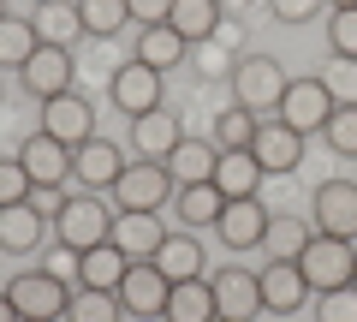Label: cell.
Returning a JSON list of instances; mask_svg holds the SVG:
<instances>
[{"instance_id":"20","label":"cell","mask_w":357,"mask_h":322,"mask_svg":"<svg viewBox=\"0 0 357 322\" xmlns=\"http://www.w3.org/2000/svg\"><path fill=\"white\" fill-rule=\"evenodd\" d=\"M215 161H220L215 138H178V149L167 155V173H173V185H208L215 180Z\"/></svg>"},{"instance_id":"2","label":"cell","mask_w":357,"mask_h":322,"mask_svg":"<svg viewBox=\"0 0 357 322\" xmlns=\"http://www.w3.org/2000/svg\"><path fill=\"white\" fill-rule=\"evenodd\" d=\"M54 239H60L66 251L107 245V239H114V209H107L96 191H72V197H66V209L54 215Z\"/></svg>"},{"instance_id":"29","label":"cell","mask_w":357,"mask_h":322,"mask_svg":"<svg viewBox=\"0 0 357 322\" xmlns=\"http://www.w3.org/2000/svg\"><path fill=\"white\" fill-rule=\"evenodd\" d=\"M155 269L167 281H203V251H197L191 233H167V245L155 251Z\"/></svg>"},{"instance_id":"24","label":"cell","mask_w":357,"mask_h":322,"mask_svg":"<svg viewBox=\"0 0 357 322\" xmlns=\"http://www.w3.org/2000/svg\"><path fill=\"white\" fill-rule=\"evenodd\" d=\"M126 269H131V263L119 257V245H114V239H107V245L77 251V286H96V293H119Z\"/></svg>"},{"instance_id":"17","label":"cell","mask_w":357,"mask_h":322,"mask_svg":"<svg viewBox=\"0 0 357 322\" xmlns=\"http://www.w3.org/2000/svg\"><path fill=\"white\" fill-rule=\"evenodd\" d=\"M18 161H24L30 185H72V149L60 138H48V131L18 143Z\"/></svg>"},{"instance_id":"33","label":"cell","mask_w":357,"mask_h":322,"mask_svg":"<svg viewBox=\"0 0 357 322\" xmlns=\"http://www.w3.org/2000/svg\"><path fill=\"white\" fill-rule=\"evenodd\" d=\"M30 24H36V36L54 42V48H72V42L84 36V24H77V6H60V0H48V6H42Z\"/></svg>"},{"instance_id":"28","label":"cell","mask_w":357,"mask_h":322,"mask_svg":"<svg viewBox=\"0 0 357 322\" xmlns=\"http://www.w3.org/2000/svg\"><path fill=\"white\" fill-rule=\"evenodd\" d=\"M173 209H178V221L197 233V227H215V221H220L227 197L215 191V180H208V185H178V191H173Z\"/></svg>"},{"instance_id":"49","label":"cell","mask_w":357,"mask_h":322,"mask_svg":"<svg viewBox=\"0 0 357 322\" xmlns=\"http://www.w3.org/2000/svg\"><path fill=\"white\" fill-rule=\"evenodd\" d=\"M215 322H220V316H215Z\"/></svg>"},{"instance_id":"43","label":"cell","mask_w":357,"mask_h":322,"mask_svg":"<svg viewBox=\"0 0 357 322\" xmlns=\"http://www.w3.org/2000/svg\"><path fill=\"white\" fill-rule=\"evenodd\" d=\"M333 6H357V0H328V13H333Z\"/></svg>"},{"instance_id":"13","label":"cell","mask_w":357,"mask_h":322,"mask_svg":"<svg viewBox=\"0 0 357 322\" xmlns=\"http://www.w3.org/2000/svg\"><path fill=\"white\" fill-rule=\"evenodd\" d=\"M167 275L155 269V263H131L126 281H119V305H126V316H143V322H161L167 310Z\"/></svg>"},{"instance_id":"39","label":"cell","mask_w":357,"mask_h":322,"mask_svg":"<svg viewBox=\"0 0 357 322\" xmlns=\"http://www.w3.org/2000/svg\"><path fill=\"white\" fill-rule=\"evenodd\" d=\"M321 84H328V90H333V102L357 108V60H333L328 72H321Z\"/></svg>"},{"instance_id":"8","label":"cell","mask_w":357,"mask_h":322,"mask_svg":"<svg viewBox=\"0 0 357 322\" xmlns=\"http://www.w3.org/2000/svg\"><path fill=\"white\" fill-rule=\"evenodd\" d=\"M208 286H215V316L220 322H250L256 310H262V275L238 269V263L215 269V275H208Z\"/></svg>"},{"instance_id":"40","label":"cell","mask_w":357,"mask_h":322,"mask_svg":"<svg viewBox=\"0 0 357 322\" xmlns=\"http://www.w3.org/2000/svg\"><path fill=\"white\" fill-rule=\"evenodd\" d=\"M328 0H268V13L280 18V24H304V18H316Z\"/></svg>"},{"instance_id":"22","label":"cell","mask_w":357,"mask_h":322,"mask_svg":"<svg viewBox=\"0 0 357 322\" xmlns=\"http://www.w3.org/2000/svg\"><path fill=\"white\" fill-rule=\"evenodd\" d=\"M54 221L36 215L30 203H13V209H0V251H18V257H30V251L48 239Z\"/></svg>"},{"instance_id":"47","label":"cell","mask_w":357,"mask_h":322,"mask_svg":"<svg viewBox=\"0 0 357 322\" xmlns=\"http://www.w3.org/2000/svg\"><path fill=\"white\" fill-rule=\"evenodd\" d=\"M351 286H357V275H351Z\"/></svg>"},{"instance_id":"7","label":"cell","mask_w":357,"mask_h":322,"mask_svg":"<svg viewBox=\"0 0 357 322\" xmlns=\"http://www.w3.org/2000/svg\"><path fill=\"white\" fill-rule=\"evenodd\" d=\"M114 245L126 263H155V251L167 245L161 209H114Z\"/></svg>"},{"instance_id":"10","label":"cell","mask_w":357,"mask_h":322,"mask_svg":"<svg viewBox=\"0 0 357 322\" xmlns=\"http://www.w3.org/2000/svg\"><path fill=\"white\" fill-rule=\"evenodd\" d=\"M310 215H316V233L357 245V180H328L310 203Z\"/></svg>"},{"instance_id":"16","label":"cell","mask_w":357,"mask_h":322,"mask_svg":"<svg viewBox=\"0 0 357 322\" xmlns=\"http://www.w3.org/2000/svg\"><path fill=\"white\" fill-rule=\"evenodd\" d=\"M250 155L262 161V173H292L304 161V131H292L286 119H262L250 138Z\"/></svg>"},{"instance_id":"25","label":"cell","mask_w":357,"mask_h":322,"mask_svg":"<svg viewBox=\"0 0 357 322\" xmlns=\"http://www.w3.org/2000/svg\"><path fill=\"white\" fill-rule=\"evenodd\" d=\"M220 18H227V13H220V0H173L167 24L197 48V42H215V36H220Z\"/></svg>"},{"instance_id":"32","label":"cell","mask_w":357,"mask_h":322,"mask_svg":"<svg viewBox=\"0 0 357 322\" xmlns=\"http://www.w3.org/2000/svg\"><path fill=\"white\" fill-rule=\"evenodd\" d=\"M60 322H126L119 293H96V286H72V305Z\"/></svg>"},{"instance_id":"1","label":"cell","mask_w":357,"mask_h":322,"mask_svg":"<svg viewBox=\"0 0 357 322\" xmlns=\"http://www.w3.org/2000/svg\"><path fill=\"white\" fill-rule=\"evenodd\" d=\"M286 66L274 60V54H244V60H232V108H244V114L256 119H274L280 114V96H286Z\"/></svg>"},{"instance_id":"3","label":"cell","mask_w":357,"mask_h":322,"mask_svg":"<svg viewBox=\"0 0 357 322\" xmlns=\"http://www.w3.org/2000/svg\"><path fill=\"white\" fill-rule=\"evenodd\" d=\"M6 298H13V310L30 316V322H60L66 305H72V286H66L60 275H48V269H24V275L6 281Z\"/></svg>"},{"instance_id":"42","label":"cell","mask_w":357,"mask_h":322,"mask_svg":"<svg viewBox=\"0 0 357 322\" xmlns=\"http://www.w3.org/2000/svg\"><path fill=\"white\" fill-rule=\"evenodd\" d=\"M0 322H18V310H13V298H6V286H0Z\"/></svg>"},{"instance_id":"31","label":"cell","mask_w":357,"mask_h":322,"mask_svg":"<svg viewBox=\"0 0 357 322\" xmlns=\"http://www.w3.org/2000/svg\"><path fill=\"white\" fill-rule=\"evenodd\" d=\"M42 48V36H36V24L30 18H0V72H24V60Z\"/></svg>"},{"instance_id":"14","label":"cell","mask_w":357,"mask_h":322,"mask_svg":"<svg viewBox=\"0 0 357 322\" xmlns=\"http://www.w3.org/2000/svg\"><path fill=\"white\" fill-rule=\"evenodd\" d=\"M126 168L131 161H119V143H107V138H89V143L72 149V180L84 185V191H114Z\"/></svg>"},{"instance_id":"46","label":"cell","mask_w":357,"mask_h":322,"mask_svg":"<svg viewBox=\"0 0 357 322\" xmlns=\"http://www.w3.org/2000/svg\"><path fill=\"white\" fill-rule=\"evenodd\" d=\"M18 322H30V316H18Z\"/></svg>"},{"instance_id":"4","label":"cell","mask_w":357,"mask_h":322,"mask_svg":"<svg viewBox=\"0 0 357 322\" xmlns=\"http://www.w3.org/2000/svg\"><path fill=\"white\" fill-rule=\"evenodd\" d=\"M298 269H304L310 293L351 286V275H357V245H351V239H328V233H316V239H310V251L298 257Z\"/></svg>"},{"instance_id":"23","label":"cell","mask_w":357,"mask_h":322,"mask_svg":"<svg viewBox=\"0 0 357 322\" xmlns=\"http://www.w3.org/2000/svg\"><path fill=\"white\" fill-rule=\"evenodd\" d=\"M310 221L304 215H268V233H262V257L268 263H298L310 251Z\"/></svg>"},{"instance_id":"38","label":"cell","mask_w":357,"mask_h":322,"mask_svg":"<svg viewBox=\"0 0 357 322\" xmlns=\"http://www.w3.org/2000/svg\"><path fill=\"white\" fill-rule=\"evenodd\" d=\"M321 138H328L340 155H357V108H345V102H340V108H333V119L321 126Z\"/></svg>"},{"instance_id":"45","label":"cell","mask_w":357,"mask_h":322,"mask_svg":"<svg viewBox=\"0 0 357 322\" xmlns=\"http://www.w3.org/2000/svg\"><path fill=\"white\" fill-rule=\"evenodd\" d=\"M36 6H48V0H36Z\"/></svg>"},{"instance_id":"36","label":"cell","mask_w":357,"mask_h":322,"mask_svg":"<svg viewBox=\"0 0 357 322\" xmlns=\"http://www.w3.org/2000/svg\"><path fill=\"white\" fill-rule=\"evenodd\" d=\"M316 322H357V286L316 293Z\"/></svg>"},{"instance_id":"44","label":"cell","mask_w":357,"mask_h":322,"mask_svg":"<svg viewBox=\"0 0 357 322\" xmlns=\"http://www.w3.org/2000/svg\"><path fill=\"white\" fill-rule=\"evenodd\" d=\"M0 18H6V0H0Z\"/></svg>"},{"instance_id":"30","label":"cell","mask_w":357,"mask_h":322,"mask_svg":"<svg viewBox=\"0 0 357 322\" xmlns=\"http://www.w3.org/2000/svg\"><path fill=\"white\" fill-rule=\"evenodd\" d=\"M77 24H84V36L114 42L119 30L131 24V6H126V0H77Z\"/></svg>"},{"instance_id":"21","label":"cell","mask_w":357,"mask_h":322,"mask_svg":"<svg viewBox=\"0 0 357 322\" xmlns=\"http://www.w3.org/2000/svg\"><path fill=\"white\" fill-rule=\"evenodd\" d=\"M262 161H256L250 149H220V161H215V191L220 197H256L262 191Z\"/></svg>"},{"instance_id":"27","label":"cell","mask_w":357,"mask_h":322,"mask_svg":"<svg viewBox=\"0 0 357 322\" xmlns=\"http://www.w3.org/2000/svg\"><path fill=\"white\" fill-rule=\"evenodd\" d=\"M185 54H191V42L178 36L173 24H149V30H137V54H131V60L167 72V66H185Z\"/></svg>"},{"instance_id":"35","label":"cell","mask_w":357,"mask_h":322,"mask_svg":"<svg viewBox=\"0 0 357 322\" xmlns=\"http://www.w3.org/2000/svg\"><path fill=\"white\" fill-rule=\"evenodd\" d=\"M256 126H262L256 114H244V108H227V114H220V126H215V143H220V149H250Z\"/></svg>"},{"instance_id":"9","label":"cell","mask_w":357,"mask_h":322,"mask_svg":"<svg viewBox=\"0 0 357 322\" xmlns=\"http://www.w3.org/2000/svg\"><path fill=\"white\" fill-rule=\"evenodd\" d=\"M173 173H167V161H131L126 173H119V185H114V197H119V209H167L173 203Z\"/></svg>"},{"instance_id":"11","label":"cell","mask_w":357,"mask_h":322,"mask_svg":"<svg viewBox=\"0 0 357 322\" xmlns=\"http://www.w3.org/2000/svg\"><path fill=\"white\" fill-rule=\"evenodd\" d=\"M72 72H77V66H72V48H54V42H42V48L24 60V72H18V78H24V90L36 96V102H54V96L72 90Z\"/></svg>"},{"instance_id":"48","label":"cell","mask_w":357,"mask_h":322,"mask_svg":"<svg viewBox=\"0 0 357 322\" xmlns=\"http://www.w3.org/2000/svg\"><path fill=\"white\" fill-rule=\"evenodd\" d=\"M161 322H167V316H161Z\"/></svg>"},{"instance_id":"19","label":"cell","mask_w":357,"mask_h":322,"mask_svg":"<svg viewBox=\"0 0 357 322\" xmlns=\"http://www.w3.org/2000/svg\"><path fill=\"white\" fill-rule=\"evenodd\" d=\"M178 138H185L178 131V114H167V108L131 119V149H137V161H167L178 149Z\"/></svg>"},{"instance_id":"34","label":"cell","mask_w":357,"mask_h":322,"mask_svg":"<svg viewBox=\"0 0 357 322\" xmlns=\"http://www.w3.org/2000/svg\"><path fill=\"white\" fill-rule=\"evenodd\" d=\"M328 48H333V60H357V6L328 13Z\"/></svg>"},{"instance_id":"18","label":"cell","mask_w":357,"mask_h":322,"mask_svg":"<svg viewBox=\"0 0 357 322\" xmlns=\"http://www.w3.org/2000/svg\"><path fill=\"white\" fill-rule=\"evenodd\" d=\"M310 305V281L298 263H268L262 269V310H274V316H292V310Z\"/></svg>"},{"instance_id":"37","label":"cell","mask_w":357,"mask_h":322,"mask_svg":"<svg viewBox=\"0 0 357 322\" xmlns=\"http://www.w3.org/2000/svg\"><path fill=\"white\" fill-rule=\"evenodd\" d=\"M30 191H36V185H30V173H24V161H0V209H13V203H30Z\"/></svg>"},{"instance_id":"6","label":"cell","mask_w":357,"mask_h":322,"mask_svg":"<svg viewBox=\"0 0 357 322\" xmlns=\"http://www.w3.org/2000/svg\"><path fill=\"white\" fill-rule=\"evenodd\" d=\"M161 72L155 66H143V60H126V66H114V78H107V102L119 108V114H155L161 108Z\"/></svg>"},{"instance_id":"41","label":"cell","mask_w":357,"mask_h":322,"mask_svg":"<svg viewBox=\"0 0 357 322\" xmlns=\"http://www.w3.org/2000/svg\"><path fill=\"white\" fill-rule=\"evenodd\" d=\"M131 6V24L149 30V24H167V13H173V0H126Z\"/></svg>"},{"instance_id":"5","label":"cell","mask_w":357,"mask_h":322,"mask_svg":"<svg viewBox=\"0 0 357 322\" xmlns=\"http://www.w3.org/2000/svg\"><path fill=\"white\" fill-rule=\"evenodd\" d=\"M333 108H340V102H333V90L321 84V78H292L274 119H286L292 131H304V138H310V131H321V126L333 119Z\"/></svg>"},{"instance_id":"26","label":"cell","mask_w":357,"mask_h":322,"mask_svg":"<svg viewBox=\"0 0 357 322\" xmlns=\"http://www.w3.org/2000/svg\"><path fill=\"white\" fill-rule=\"evenodd\" d=\"M161 316L167 322H215V286H208V275L203 281H173Z\"/></svg>"},{"instance_id":"12","label":"cell","mask_w":357,"mask_h":322,"mask_svg":"<svg viewBox=\"0 0 357 322\" xmlns=\"http://www.w3.org/2000/svg\"><path fill=\"white\" fill-rule=\"evenodd\" d=\"M42 131L60 138L66 149H77V143L96 138V108H89L77 90H66V96H54V102H42Z\"/></svg>"},{"instance_id":"15","label":"cell","mask_w":357,"mask_h":322,"mask_svg":"<svg viewBox=\"0 0 357 322\" xmlns=\"http://www.w3.org/2000/svg\"><path fill=\"white\" fill-rule=\"evenodd\" d=\"M215 233H220V245H227V251H262L268 209L256 203V197H227V209H220Z\"/></svg>"}]
</instances>
